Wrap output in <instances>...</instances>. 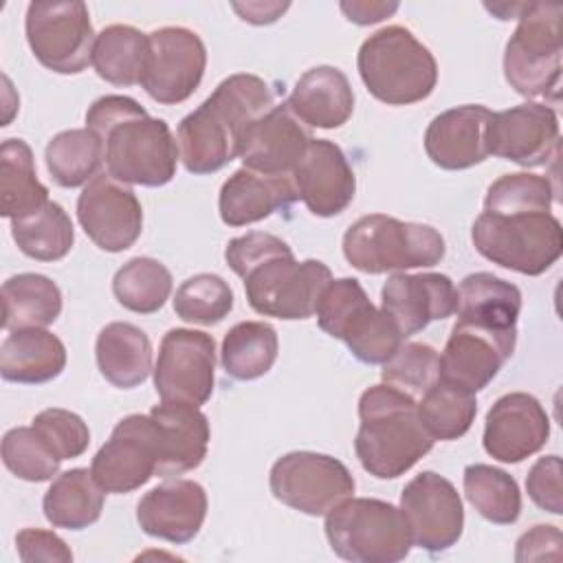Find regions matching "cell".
<instances>
[{"mask_svg":"<svg viewBox=\"0 0 563 563\" xmlns=\"http://www.w3.org/2000/svg\"><path fill=\"white\" fill-rule=\"evenodd\" d=\"M86 128L103 145L106 172L141 187H161L176 176L178 141L163 119L125 95H103L86 112Z\"/></svg>","mask_w":563,"mask_h":563,"instance_id":"obj_1","label":"cell"},{"mask_svg":"<svg viewBox=\"0 0 563 563\" xmlns=\"http://www.w3.org/2000/svg\"><path fill=\"white\" fill-rule=\"evenodd\" d=\"M275 108V92L257 75L235 73L222 79L209 99L189 112L176 130L185 169L213 174L238 158L244 130Z\"/></svg>","mask_w":563,"mask_h":563,"instance_id":"obj_2","label":"cell"},{"mask_svg":"<svg viewBox=\"0 0 563 563\" xmlns=\"http://www.w3.org/2000/svg\"><path fill=\"white\" fill-rule=\"evenodd\" d=\"M358 418L354 451L361 466L378 479L405 475L435 442L420 420L418 400L385 383L361 394Z\"/></svg>","mask_w":563,"mask_h":563,"instance_id":"obj_3","label":"cell"},{"mask_svg":"<svg viewBox=\"0 0 563 563\" xmlns=\"http://www.w3.org/2000/svg\"><path fill=\"white\" fill-rule=\"evenodd\" d=\"M356 68L369 95L387 106L418 103L438 84L433 53L409 29L398 24L372 33L361 44Z\"/></svg>","mask_w":563,"mask_h":563,"instance_id":"obj_4","label":"cell"},{"mask_svg":"<svg viewBox=\"0 0 563 563\" xmlns=\"http://www.w3.org/2000/svg\"><path fill=\"white\" fill-rule=\"evenodd\" d=\"M444 238L431 224L405 222L385 213L358 218L343 235V255L361 273H405L442 262Z\"/></svg>","mask_w":563,"mask_h":563,"instance_id":"obj_5","label":"cell"},{"mask_svg":"<svg viewBox=\"0 0 563 563\" xmlns=\"http://www.w3.org/2000/svg\"><path fill=\"white\" fill-rule=\"evenodd\" d=\"M561 2H521L517 29L506 42L504 77L521 97H561Z\"/></svg>","mask_w":563,"mask_h":563,"instance_id":"obj_6","label":"cell"},{"mask_svg":"<svg viewBox=\"0 0 563 563\" xmlns=\"http://www.w3.org/2000/svg\"><path fill=\"white\" fill-rule=\"evenodd\" d=\"M332 552L352 563H398L413 548L402 510L374 497H347L325 515Z\"/></svg>","mask_w":563,"mask_h":563,"instance_id":"obj_7","label":"cell"},{"mask_svg":"<svg viewBox=\"0 0 563 563\" xmlns=\"http://www.w3.org/2000/svg\"><path fill=\"white\" fill-rule=\"evenodd\" d=\"M471 240L488 262L530 277L552 268L563 253L561 222L545 211H482L473 222Z\"/></svg>","mask_w":563,"mask_h":563,"instance_id":"obj_8","label":"cell"},{"mask_svg":"<svg viewBox=\"0 0 563 563\" xmlns=\"http://www.w3.org/2000/svg\"><path fill=\"white\" fill-rule=\"evenodd\" d=\"M319 328L347 345L367 365H383L405 341L396 323L376 308L354 277L330 279L317 303Z\"/></svg>","mask_w":563,"mask_h":563,"instance_id":"obj_9","label":"cell"},{"mask_svg":"<svg viewBox=\"0 0 563 563\" xmlns=\"http://www.w3.org/2000/svg\"><path fill=\"white\" fill-rule=\"evenodd\" d=\"M332 273L319 260H295L292 249L277 253L242 275L249 306L264 317L297 321L317 312Z\"/></svg>","mask_w":563,"mask_h":563,"instance_id":"obj_10","label":"cell"},{"mask_svg":"<svg viewBox=\"0 0 563 563\" xmlns=\"http://www.w3.org/2000/svg\"><path fill=\"white\" fill-rule=\"evenodd\" d=\"M35 59L59 75H77L92 64L95 31L88 7L79 0L31 2L24 20Z\"/></svg>","mask_w":563,"mask_h":563,"instance_id":"obj_11","label":"cell"},{"mask_svg":"<svg viewBox=\"0 0 563 563\" xmlns=\"http://www.w3.org/2000/svg\"><path fill=\"white\" fill-rule=\"evenodd\" d=\"M271 493L284 506L310 517H325L336 504L354 495V477L343 462L314 451L282 455L268 475Z\"/></svg>","mask_w":563,"mask_h":563,"instance_id":"obj_12","label":"cell"},{"mask_svg":"<svg viewBox=\"0 0 563 563\" xmlns=\"http://www.w3.org/2000/svg\"><path fill=\"white\" fill-rule=\"evenodd\" d=\"M216 383V341L202 330L174 328L158 347L154 387L161 400L205 405Z\"/></svg>","mask_w":563,"mask_h":563,"instance_id":"obj_13","label":"cell"},{"mask_svg":"<svg viewBox=\"0 0 563 563\" xmlns=\"http://www.w3.org/2000/svg\"><path fill=\"white\" fill-rule=\"evenodd\" d=\"M147 37L150 51L141 75L143 90L163 106L187 101L207 68L205 42L185 26H163L147 33Z\"/></svg>","mask_w":563,"mask_h":563,"instance_id":"obj_14","label":"cell"},{"mask_svg":"<svg viewBox=\"0 0 563 563\" xmlns=\"http://www.w3.org/2000/svg\"><path fill=\"white\" fill-rule=\"evenodd\" d=\"M161 449L152 416L130 413L117 422L106 444L95 453L90 471L106 493H132L145 486L158 468Z\"/></svg>","mask_w":563,"mask_h":563,"instance_id":"obj_15","label":"cell"},{"mask_svg":"<svg viewBox=\"0 0 563 563\" xmlns=\"http://www.w3.org/2000/svg\"><path fill=\"white\" fill-rule=\"evenodd\" d=\"M400 510L413 545L438 554L453 548L464 530V506L457 488L433 471L416 475L400 493Z\"/></svg>","mask_w":563,"mask_h":563,"instance_id":"obj_16","label":"cell"},{"mask_svg":"<svg viewBox=\"0 0 563 563\" xmlns=\"http://www.w3.org/2000/svg\"><path fill=\"white\" fill-rule=\"evenodd\" d=\"M77 220L86 235L108 253L130 249L143 231V209L130 185L97 174L77 198Z\"/></svg>","mask_w":563,"mask_h":563,"instance_id":"obj_17","label":"cell"},{"mask_svg":"<svg viewBox=\"0 0 563 563\" xmlns=\"http://www.w3.org/2000/svg\"><path fill=\"white\" fill-rule=\"evenodd\" d=\"M488 156L510 161L519 167H541L559 150V117L539 101H526L493 112L486 125Z\"/></svg>","mask_w":563,"mask_h":563,"instance_id":"obj_18","label":"cell"},{"mask_svg":"<svg viewBox=\"0 0 563 563\" xmlns=\"http://www.w3.org/2000/svg\"><path fill=\"white\" fill-rule=\"evenodd\" d=\"M515 343L517 332H493L457 319L440 354V378L477 394L512 356Z\"/></svg>","mask_w":563,"mask_h":563,"instance_id":"obj_19","label":"cell"},{"mask_svg":"<svg viewBox=\"0 0 563 563\" xmlns=\"http://www.w3.org/2000/svg\"><path fill=\"white\" fill-rule=\"evenodd\" d=\"M550 438L543 405L526 391H510L495 400L484 422V451L504 464H519L539 453Z\"/></svg>","mask_w":563,"mask_h":563,"instance_id":"obj_20","label":"cell"},{"mask_svg":"<svg viewBox=\"0 0 563 563\" xmlns=\"http://www.w3.org/2000/svg\"><path fill=\"white\" fill-rule=\"evenodd\" d=\"M297 196L319 218L343 213L356 194V176L343 150L328 139H312L292 169Z\"/></svg>","mask_w":563,"mask_h":563,"instance_id":"obj_21","label":"cell"},{"mask_svg":"<svg viewBox=\"0 0 563 563\" xmlns=\"http://www.w3.org/2000/svg\"><path fill=\"white\" fill-rule=\"evenodd\" d=\"M380 310L396 323L402 339L424 330L431 321L457 310V288L442 273H394L380 290Z\"/></svg>","mask_w":563,"mask_h":563,"instance_id":"obj_22","label":"cell"},{"mask_svg":"<svg viewBox=\"0 0 563 563\" xmlns=\"http://www.w3.org/2000/svg\"><path fill=\"white\" fill-rule=\"evenodd\" d=\"M310 141V132L290 108L286 103H275V108L244 130L238 158L246 169L271 176H290Z\"/></svg>","mask_w":563,"mask_h":563,"instance_id":"obj_23","label":"cell"},{"mask_svg":"<svg viewBox=\"0 0 563 563\" xmlns=\"http://www.w3.org/2000/svg\"><path fill=\"white\" fill-rule=\"evenodd\" d=\"M207 493L194 479H174L147 490L136 504V521L150 537L183 545L202 528Z\"/></svg>","mask_w":563,"mask_h":563,"instance_id":"obj_24","label":"cell"},{"mask_svg":"<svg viewBox=\"0 0 563 563\" xmlns=\"http://www.w3.org/2000/svg\"><path fill=\"white\" fill-rule=\"evenodd\" d=\"M490 110L479 103H466L440 112L424 132V152L440 169H468L488 158L486 125Z\"/></svg>","mask_w":563,"mask_h":563,"instance_id":"obj_25","label":"cell"},{"mask_svg":"<svg viewBox=\"0 0 563 563\" xmlns=\"http://www.w3.org/2000/svg\"><path fill=\"white\" fill-rule=\"evenodd\" d=\"M150 416L154 420L161 449L156 475L169 479L198 468L207 457L211 438L209 420L200 407L161 400V405L152 407Z\"/></svg>","mask_w":563,"mask_h":563,"instance_id":"obj_26","label":"cell"},{"mask_svg":"<svg viewBox=\"0 0 563 563\" xmlns=\"http://www.w3.org/2000/svg\"><path fill=\"white\" fill-rule=\"evenodd\" d=\"M299 200L292 176H271L253 169L233 172L220 187L218 209L229 227H246Z\"/></svg>","mask_w":563,"mask_h":563,"instance_id":"obj_27","label":"cell"},{"mask_svg":"<svg viewBox=\"0 0 563 563\" xmlns=\"http://www.w3.org/2000/svg\"><path fill=\"white\" fill-rule=\"evenodd\" d=\"M286 106L303 125L334 130L352 117L354 92L343 70L314 66L297 79Z\"/></svg>","mask_w":563,"mask_h":563,"instance_id":"obj_28","label":"cell"},{"mask_svg":"<svg viewBox=\"0 0 563 563\" xmlns=\"http://www.w3.org/2000/svg\"><path fill=\"white\" fill-rule=\"evenodd\" d=\"M66 367V345L44 328L13 330L0 347V374L9 383L42 385Z\"/></svg>","mask_w":563,"mask_h":563,"instance_id":"obj_29","label":"cell"},{"mask_svg":"<svg viewBox=\"0 0 563 563\" xmlns=\"http://www.w3.org/2000/svg\"><path fill=\"white\" fill-rule=\"evenodd\" d=\"M455 312L460 321L493 332H517L521 290L493 273H471L457 286Z\"/></svg>","mask_w":563,"mask_h":563,"instance_id":"obj_30","label":"cell"},{"mask_svg":"<svg viewBox=\"0 0 563 563\" xmlns=\"http://www.w3.org/2000/svg\"><path fill=\"white\" fill-rule=\"evenodd\" d=\"M95 358L110 385L132 389L145 383L152 372V343L139 325L112 321L97 336Z\"/></svg>","mask_w":563,"mask_h":563,"instance_id":"obj_31","label":"cell"},{"mask_svg":"<svg viewBox=\"0 0 563 563\" xmlns=\"http://www.w3.org/2000/svg\"><path fill=\"white\" fill-rule=\"evenodd\" d=\"M106 490L90 468H70L59 473L44 493V517L53 528L84 530L92 526L103 510Z\"/></svg>","mask_w":563,"mask_h":563,"instance_id":"obj_32","label":"cell"},{"mask_svg":"<svg viewBox=\"0 0 563 563\" xmlns=\"http://www.w3.org/2000/svg\"><path fill=\"white\" fill-rule=\"evenodd\" d=\"M62 312L59 286L40 273H20L2 284V325L4 330L46 328Z\"/></svg>","mask_w":563,"mask_h":563,"instance_id":"obj_33","label":"cell"},{"mask_svg":"<svg viewBox=\"0 0 563 563\" xmlns=\"http://www.w3.org/2000/svg\"><path fill=\"white\" fill-rule=\"evenodd\" d=\"M48 202V189L35 174L31 147L22 139H7L0 147V213L9 220L26 218Z\"/></svg>","mask_w":563,"mask_h":563,"instance_id":"obj_34","label":"cell"},{"mask_svg":"<svg viewBox=\"0 0 563 563\" xmlns=\"http://www.w3.org/2000/svg\"><path fill=\"white\" fill-rule=\"evenodd\" d=\"M147 51V33H141L130 24H110L95 37L92 66L108 84L128 88L141 84Z\"/></svg>","mask_w":563,"mask_h":563,"instance_id":"obj_35","label":"cell"},{"mask_svg":"<svg viewBox=\"0 0 563 563\" xmlns=\"http://www.w3.org/2000/svg\"><path fill=\"white\" fill-rule=\"evenodd\" d=\"M279 339L264 321H240L222 341V367L235 380H255L271 372L277 361Z\"/></svg>","mask_w":563,"mask_h":563,"instance_id":"obj_36","label":"cell"},{"mask_svg":"<svg viewBox=\"0 0 563 563\" xmlns=\"http://www.w3.org/2000/svg\"><path fill=\"white\" fill-rule=\"evenodd\" d=\"M44 158L51 178L59 187L73 189L97 176L103 163V145L88 128L64 130L48 141Z\"/></svg>","mask_w":563,"mask_h":563,"instance_id":"obj_37","label":"cell"},{"mask_svg":"<svg viewBox=\"0 0 563 563\" xmlns=\"http://www.w3.org/2000/svg\"><path fill=\"white\" fill-rule=\"evenodd\" d=\"M11 235L18 249L37 262H57L68 255L75 229L62 205L48 200L40 211L11 220Z\"/></svg>","mask_w":563,"mask_h":563,"instance_id":"obj_38","label":"cell"},{"mask_svg":"<svg viewBox=\"0 0 563 563\" xmlns=\"http://www.w3.org/2000/svg\"><path fill=\"white\" fill-rule=\"evenodd\" d=\"M464 495L490 523L510 526L521 515V493L517 479L504 468L490 464H468L464 468Z\"/></svg>","mask_w":563,"mask_h":563,"instance_id":"obj_39","label":"cell"},{"mask_svg":"<svg viewBox=\"0 0 563 563\" xmlns=\"http://www.w3.org/2000/svg\"><path fill=\"white\" fill-rule=\"evenodd\" d=\"M418 413L433 440L462 438L477 413L475 394L438 378L418 400Z\"/></svg>","mask_w":563,"mask_h":563,"instance_id":"obj_40","label":"cell"},{"mask_svg":"<svg viewBox=\"0 0 563 563\" xmlns=\"http://www.w3.org/2000/svg\"><path fill=\"white\" fill-rule=\"evenodd\" d=\"M112 292L125 310L152 314L172 295V273L154 257H132L114 273Z\"/></svg>","mask_w":563,"mask_h":563,"instance_id":"obj_41","label":"cell"},{"mask_svg":"<svg viewBox=\"0 0 563 563\" xmlns=\"http://www.w3.org/2000/svg\"><path fill=\"white\" fill-rule=\"evenodd\" d=\"M233 310L231 286L213 273H198L185 279L174 295L178 319L198 325H216Z\"/></svg>","mask_w":563,"mask_h":563,"instance_id":"obj_42","label":"cell"},{"mask_svg":"<svg viewBox=\"0 0 563 563\" xmlns=\"http://www.w3.org/2000/svg\"><path fill=\"white\" fill-rule=\"evenodd\" d=\"M554 202V189L545 176L517 172L499 176L486 191L484 211L493 213H550Z\"/></svg>","mask_w":563,"mask_h":563,"instance_id":"obj_43","label":"cell"},{"mask_svg":"<svg viewBox=\"0 0 563 563\" xmlns=\"http://www.w3.org/2000/svg\"><path fill=\"white\" fill-rule=\"evenodd\" d=\"M380 378L385 385L420 398L440 378V354L427 343L402 341L391 358L383 363Z\"/></svg>","mask_w":563,"mask_h":563,"instance_id":"obj_44","label":"cell"},{"mask_svg":"<svg viewBox=\"0 0 563 563\" xmlns=\"http://www.w3.org/2000/svg\"><path fill=\"white\" fill-rule=\"evenodd\" d=\"M2 462L9 473L24 482H46L57 475L62 464L33 427H15L4 433Z\"/></svg>","mask_w":563,"mask_h":563,"instance_id":"obj_45","label":"cell"},{"mask_svg":"<svg viewBox=\"0 0 563 563\" xmlns=\"http://www.w3.org/2000/svg\"><path fill=\"white\" fill-rule=\"evenodd\" d=\"M31 427L42 435V440L62 462L84 455L90 444L88 424L81 420V416L68 409H44L31 420Z\"/></svg>","mask_w":563,"mask_h":563,"instance_id":"obj_46","label":"cell"},{"mask_svg":"<svg viewBox=\"0 0 563 563\" xmlns=\"http://www.w3.org/2000/svg\"><path fill=\"white\" fill-rule=\"evenodd\" d=\"M561 475L563 464L559 455H545L539 457L528 477H526V490L528 497L541 508L552 515L563 512V493H561Z\"/></svg>","mask_w":563,"mask_h":563,"instance_id":"obj_47","label":"cell"},{"mask_svg":"<svg viewBox=\"0 0 563 563\" xmlns=\"http://www.w3.org/2000/svg\"><path fill=\"white\" fill-rule=\"evenodd\" d=\"M15 548L18 556L24 563H70L73 552L66 545L62 537H57L51 530H40V528H24L15 534Z\"/></svg>","mask_w":563,"mask_h":563,"instance_id":"obj_48","label":"cell"},{"mask_svg":"<svg viewBox=\"0 0 563 563\" xmlns=\"http://www.w3.org/2000/svg\"><path fill=\"white\" fill-rule=\"evenodd\" d=\"M563 537L556 526H534L517 539L515 559L517 561H543V559H561Z\"/></svg>","mask_w":563,"mask_h":563,"instance_id":"obj_49","label":"cell"},{"mask_svg":"<svg viewBox=\"0 0 563 563\" xmlns=\"http://www.w3.org/2000/svg\"><path fill=\"white\" fill-rule=\"evenodd\" d=\"M345 18L354 24H376L385 20L387 15L396 13L398 2H367V0H352V2H341L339 4Z\"/></svg>","mask_w":563,"mask_h":563,"instance_id":"obj_50","label":"cell"},{"mask_svg":"<svg viewBox=\"0 0 563 563\" xmlns=\"http://www.w3.org/2000/svg\"><path fill=\"white\" fill-rule=\"evenodd\" d=\"M231 7H233V11L240 13V18H242L244 22H251V24H271V22H275L290 4H288V2H246V4L233 2Z\"/></svg>","mask_w":563,"mask_h":563,"instance_id":"obj_51","label":"cell"}]
</instances>
